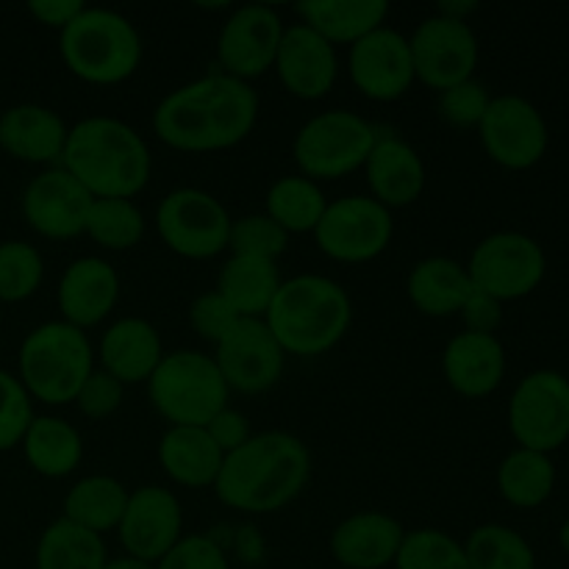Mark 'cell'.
<instances>
[{"label": "cell", "mask_w": 569, "mask_h": 569, "mask_svg": "<svg viewBox=\"0 0 569 569\" xmlns=\"http://www.w3.org/2000/svg\"><path fill=\"white\" fill-rule=\"evenodd\" d=\"M259 111V92L250 83L226 72H209L159 100L153 133L178 153H220L253 133Z\"/></svg>", "instance_id": "cell-1"}, {"label": "cell", "mask_w": 569, "mask_h": 569, "mask_svg": "<svg viewBox=\"0 0 569 569\" xmlns=\"http://www.w3.org/2000/svg\"><path fill=\"white\" fill-rule=\"evenodd\" d=\"M309 478L311 453L303 439L287 431H261L226 456L211 489L228 509L261 517L295 503Z\"/></svg>", "instance_id": "cell-2"}, {"label": "cell", "mask_w": 569, "mask_h": 569, "mask_svg": "<svg viewBox=\"0 0 569 569\" xmlns=\"http://www.w3.org/2000/svg\"><path fill=\"white\" fill-rule=\"evenodd\" d=\"M61 167L94 200H133L150 181L153 156L142 133L117 117H83L70 128Z\"/></svg>", "instance_id": "cell-3"}, {"label": "cell", "mask_w": 569, "mask_h": 569, "mask_svg": "<svg viewBox=\"0 0 569 569\" xmlns=\"http://www.w3.org/2000/svg\"><path fill=\"white\" fill-rule=\"evenodd\" d=\"M264 322L283 353L315 359L348 337L353 326V303L342 283L306 272L281 283Z\"/></svg>", "instance_id": "cell-4"}, {"label": "cell", "mask_w": 569, "mask_h": 569, "mask_svg": "<svg viewBox=\"0 0 569 569\" xmlns=\"http://www.w3.org/2000/svg\"><path fill=\"white\" fill-rule=\"evenodd\" d=\"M59 53L67 70L92 87H117L142 64V37L126 14L83 6L81 14L59 33Z\"/></svg>", "instance_id": "cell-5"}, {"label": "cell", "mask_w": 569, "mask_h": 569, "mask_svg": "<svg viewBox=\"0 0 569 569\" xmlns=\"http://www.w3.org/2000/svg\"><path fill=\"white\" fill-rule=\"evenodd\" d=\"M94 370V348L87 331L64 320H50L28 331L17 353V378L44 406H67L76 400Z\"/></svg>", "instance_id": "cell-6"}, {"label": "cell", "mask_w": 569, "mask_h": 569, "mask_svg": "<svg viewBox=\"0 0 569 569\" xmlns=\"http://www.w3.org/2000/svg\"><path fill=\"white\" fill-rule=\"evenodd\" d=\"M148 398L156 415L170 426L206 428L228 409L231 389L222 381L214 359L200 350H172L148 381Z\"/></svg>", "instance_id": "cell-7"}, {"label": "cell", "mask_w": 569, "mask_h": 569, "mask_svg": "<svg viewBox=\"0 0 569 569\" xmlns=\"http://www.w3.org/2000/svg\"><path fill=\"white\" fill-rule=\"evenodd\" d=\"M378 128L348 109L315 114L295 133L292 156L300 176L311 181H339L350 172L365 170L370 150L376 148Z\"/></svg>", "instance_id": "cell-8"}, {"label": "cell", "mask_w": 569, "mask_h": 569, "mask_svg": "<svg viewBox=\"0 0 569 569\" xmlns=\"http://www.w3.org/2000/svg\"><path fill=\"white\" fill-rule=\"evenodd\" d=\"M231 214L220 198L198 187L172 189L156 209L161 242L181 259L209 261L228 250Z\"/></svg>", "instance_id": "cell-9"}, {"label": "cell", "mask_w": 569, "mask_h": 569, "mask_svg": "<svg viewBox=\"0 0 569 569\" xmlns=\"http://www.w3.org/2000/svg\"><path fill=\"white\" fill-rule=\"evenodd\" d=\"M467 272L478 292L511 303L537 292L548 272L542 244L520 231H498L483 237L472 248Z\"/></svg>", "instance_id": "cell-10"}, {"label": "cell", "mask_w": 569, "mask_h": 569, "mask_svg": "<svg viewBox=\"0 0 569 569\" xmlns=\"http://www.w3.org/2000/svg\"><path fill=\"white\" fill-rule=\"evenodd\" d=\"M395 217L370 194H345L328 200L315 242L322 256L342 264H367L392 244Z\"/></svg>", "instance_id": "cell-11"}, {"label": "cell", "mask_w": 569, "mask_h": 569, "mask_svg": "<svg viewBox=\"0 0 569 569\" xmlns=\"http://www.w3.org/2000/svg\"><path fill=\"white\" fill-rule=\"evenodd\" d=\"M515 442L537 453H556L569 442V378L559 370H533L509 398Z\"/></svg>", "instance_id": "cell-12"}, {"label": "cell", "mask_w": 569, "mask_h": 569, "mask_svg": "<svg viewBox=\"0 0 569 569\" xmlns=\"http://www.w3.org/2000/svg\"><path fill=\"white\" fill-rule=\"evenodd\" d=\"M481 144L489 159L503 170H531L545 159L550 144L542 111L522 94H498L489 103L481 126Z\"/></svg>", "instance_id": "cell-13"}, {"label": "cell", "mask_w": 569, "mask_h": 569, "mask_svg": "<svg viewBox=\"0 0 569 569\" xmlns=\"http://www.w3.org/2000/svg\"><path fill=\"white\" fill-rule=\"evenodd\" d=\"M409 48L415 78L428 89L445 92L456 83L476 78L481 48L470 22L442 14L426 17L409 37Z\"/></svg>", "instance_id": "cell-14"}, {"label": "cell", "mask_w": 569, "mask_h": 569, "mask_svg": "<svg viewBox=\"0 0 569 569\" xmlns=\"http://www.w3.org/2000/svg\"><path fill=\"white\" fill-rule=\"evenodd\" d=\"M217 370L231 392L264 395L283 378L287 353L264 320L239 317L231 331L214 345Z\"/></svg>", "instance_id": "cell-15"}, {"label": "cell", "mask_w": 569, "mask_h": 569, "mask_svg": "<svg viewBox=\"0 0 569 569\" xmlns=\"http://www.w3.org/2000/svg\"><path fill=\"white\" fill-rule=\"evenodd\" d=\"M283 26L281 14L267 3L237 6L222 22L217 33V61L220 72L250 83L253 78L267 76L276 67L278 44Z\"/></svg>", "instance_id": "cell-16"}, {"label": "cell", "mask_w": 569, "mask_h": 569, "mask_svg": "<svg viewBox=\"0 0 569 569\" xmlns=\"http://www.w3.org/2000/svg\"><path fill=\"white\" fill-rule=\"evenodd\" d=\"M117 539L126 556L156 567L183 539L181 500L164 487L133 489L117 526Z\"/></svg>", "instance_id": "cell-17"}, {"label": "cell", "mask_w": 569, "mask_h": 569, "mask_svg": "<svg viewBox=\"0 0 569 569\" xmlns=\"http://www.w3.org/2000/svg\"><path fill=\"white\" fill-rule=\"evenodd\" d=\"M94 198L64 170L48 167L22 189V220L33 233L44 239H76L87 231V217Z\"/></svg>", "instance_id": "cell-18"}, {"label": "cell", "mask_w": 569, "mask_h": 569, "mask_svg": "<svg viewBox=\"0 0 569 569\" xmlns=\"http://www.w3.org/2000/svg\"><path fill=\"white\" fill-rule=\"evenodd\" d=\"M348 64L353 87L376 103L400 100L417 81L409 37L389 26H381L359 39L350 48Z\"/></svg>", "instance_id": "cell-19"}, {"label": "cell", "mask_w": 569, "mask_h": 569, "mask_svg": "<svg viewBox=\"0 0 569 569\" xmlns=\"http://www.w3.org/2000/svg\"><path fill=\"white\" fill-rule=\"evenodd\" d=\"M272 72L292 98L322 100L339 76L337 48L303 22H292L278 44Z\"/></svg>", "instance_id": "cell-20"}, {"label": "cell", "mask_w": 569, "mask_h": 569, "mask_svg": "<svg viewBox=\"0 0 569 569\" xmlns=\"http://www.w3.org/2000/svg\"><path fill=\"white\" fill-rule=\"evenodd\" d=\"M117 300H120V276L100 256H81L61 272L56 303L61 320L70 326L81 331L100 326L114 311Z\"/></svg>", "instance_id": "cell-21"}, {"label": "cell", "mask_w": 569, "mask_h": 569, "mask_svg": "<svg viewBox=\"0 0 569 569\" xmlns=\"http://www.w3.org/2000/svg\"><path fill=\"white\" fill-rule=\"evenodd\" d=\"M70 126L53 109L39 103H17L0 114V150L22 164L59 167Z\"/></svg>", "instance_id": "cell-22"}, {"label": "cell", "mask_w": 569, "mask_h": 569, "mask_svg": "<svg viewBox=\"0 0 569 569\" xmlns=\"http://www.w3.org/2000/svg\"><path fill=\"white\" fill-rule=\"evenodd\" d=\"M365 176L370 198L387 206L389 211L409 209L411 203H417L428 181L422 156L406 139L392 137V133L387 137L378 133L376 148L365 161Z\"/></svg>", "instance_id": "cell-23"}, {"label": "cell", "mask_w": 569, "mask_h": 569, "mask_svg": "<svg viewBox=\"0 0 569 569\" xmlns=\"http://www.w3.org/2000/svg\"><path fill=\"white\" fill-rule=\"evenodd\" d=\"M506 348L498 337L461 331L442 353V372L448 387L467 400L489 398L506 378Z\"/></svg>", "instance_id": "cell-24"}, {"label": "cell", "mask_w": 569, "mask_h": 569, "mask_svg": "<svg viewBox=\"0 0 569 569\" xmlns=\"http://www.w3.org/2000/svg\"><path fill=\"white\" fill-rule=\"evenodd\" d=\"M406 528L383 511H356L331 533V556L345 569L392 567L403 545Z\"/></svg>", "instance_id": "cell-25"}, {"label": "cell", "mask_w": 569, "mask_h": 569, "mask_svg": "<svg viewBox=\"0 0 569 569\" xmlns=\"http://www.w3.org/2000/svg\"><path fill=\"white\" fill-rule=\"evenodd\" d=\"M100 370L114 376L122 387L148 383L156 367L164 359L161 333L144 317H122L111 322L98 345Z\"/></svg>", "instance_id": "cell-26"}, {"label": "cell", "mask_w": 569, "mask_h": 569, "mask_svg": "<svg viewBox=\"0 0 569 569\" xmlns=\"http://www.w3.org/2000/svg\"><path fill=\"white\" fill-rule=\"evenodd\" d=\"M470 272L450 256H428L411 267L406 295L411 306L426 317H453L465 309L472 295Z\"/></svg>", "instance_id": "cell-27"}, {"label": "cell", "mask_w": 569, "mask_h": 569, "mask_svg": "<svg viewBox=\"0 0 569 569\" xmlns=\"http://www.w3.org/2000/svg\"><path fill=\"white\" fill-rule=\"evenodd\" d=\"M295 14L303 26L320 33L326 42L353 48L367 33L387 26V0H300Z\"/></svg>", "instance_id": "cell-28"}, {"label": "cell", "mask_w": 569, "mask_h": 569, "mask_svg": "<svg viewBox=\"0 0 569 569\" xmlns=\"http://www.w3.org/2000/svg\"><path fill=\"white\" fill-rule=\"evenodd\" d=\"M222 450L211 442L206 428L170 426L159 442V465L164 476L178 487H214L222 470Z\"/></svg>", "instance_id": "cell-29"}, {"label": "cell", "mask_w": 569, "mask_h": 569, "mask_svg": "<svg viewBox=\"0 0 569 569\" xmlns=\"http://www.w3.org/2000/svg\"><path fill=\"white\" fill-rule=\"evenodd\" d=\"M281 283L283 278L281 270H278V261L253 259V256H231L220 267L214 289L231 303V309L239 317L264 320Z\"/></svg>", "instance_id": "cell-30"}, {"label": "cell", "mask_w": 569, "mask_h": 569, "mask_svg": "<svg viewBox=\"0 0 569 569\" xmlns=\"http://www.w3.org/2000/svg\"><path fill=\"white\" fill-rule=\"evenodd\" d=\"M28 467L42 478H67L81 467L83 437L72 422L37 415L20 442Z\"/></svg>", "instance_id": "cell-31"}, {"label": "cell", "mask_w": 569, "mask_h": 569, "mask_svg": "<svg viewBox=\"0 0 569 569\" xmlns=\"http://www.w3.org/2000/svg\"><path fill=\"white\" fill-rule=\"evenodd\" d=\"M128 495L131 492L117 478L87 476L70 487L61 517L103 537L106 531H117V526H120Z\"/></svg>", "instance_id": "cell-32"}, {"label": "cell", "mask_w": 569, "mask_h": 569, "mask_svg": "<svg viewBox=\"0 0 569 569\" xmlns=\"http://www.w3.org/2000/svg\"><path fill=\"white\" fill-rule=\"evenodd\" d=\"M498 492L515 509H539L556 489V465L548 453L517 448L500 461Z\"/></svg>", "instance_id": "cell-33"}, {"label": "cell", "mask_w": 569, "mask_h": 569, "mask_svg": "<svg viewBox=\"0 0 569 569\" xmlns=\"http://www.w3.org/2000/svg\"><path fill=\"white\" fill-rule=\"evenodd\" d=\"M109 561L106 542L98 533L59 517L42 531L33 565L37 569H103Z\"/></svg>", "instance_id": "cell-34"}, {"label": "cell", "mask_w": 569, "mask_h": 569, "mask_svg": "<svg viewBox=\"0 0 569 569\" xmlns=\"http://www.w3.org/2000/svg\"><path fill=\"white\" fill-rule=\"evenodd\" d=\"M264 214L272 217L283 231L292 233H315L322 214L328 209V198L322 187L311 178L283 176L267 189Z\"/></svg>", "instance_id": "cell-35"}, {"label": "cell", "mask_w": 569, "mask_h": 569, "mask_svg": "<svg viewBox=\"0 0 569 569\" xmlns=\"http://www.w3.org/2000/svg\"><path fill=\"white\" fill-rule=\"evenodd\" d=\"M461 545L470 569H537V553L528 539L500 522H483Z\"/></svg>", "instance_id": "cell-36"}, {"label": "cell", "mask_w": 569, "mask_h": 569, "mask_svg": "<svg viewBox=\"0 0 569 569\" xmlns=\"http://www.w3.org/2000/svg\"><path fill=\"white\" fill-rule=\"evenodd\" d=\"M144 231L148 220L133 200L106 198L92 203L83 233L106 250H131L142 242Z\"/></svg>", "instance_id": "cell-37"}, {"label": "cell", "mask_w": 569, "mask_h": 569, "mask_svg": "<svg viewBox=\"0 0 569 569\" xmlns=\"http://www.w3.org/2000/svg\"><path fill=\"white\" fill-rule=\"evenodd\" d=\"M44 281V259L22 239L0 242V303H22L33 298Z\"/></svg>", "instance_id": "cell-38"}, {"label": "cell", "mask_w": 569, "mask_h": 569, "mask_svg": "<svg viewBox=\"0 0 569 569\" xmlns=\"http://www.w3.org/2000/svg\"><path fill=\"white\" fill-rule=\"evenodd\" d=\"M395 569H470L465 545L439 528L406 531Z\"/></svg>", "instance_id": "cell-39"}, {"label": "cell", "mask_w": 569, "mask_h": 569, "mask_svg": "<svg viewBox=\"0 0 569 569\" xmlns=\"http://www.w3.org/2000/svg\"><path fill=\"white\" fill-rule=\"evenodd\" d=\"M289 248V233L278 226L264 211L244 214L231 222V239L228 250L231 256H253V259L278 261Z\"/></svg>", "instance_id": "cell-40"}, {"label": "cell", "mask_w": 569, "mask_h": 569, "mask_svg": "<svg viewBox=\"0 0 569 569\" xmlns=\"http://www.w3.org/2000/svg\"><path fill=\"white\" fill-rule=\"evenodd\" d=\"M33 400L9 370H0V453L14 450L33 422Z\"/></svg>", "instance_id": "cell-41"}, {"label": "cell", "mask_w": 569, "mask_h": 569, "mask_svg": "<svg viewBox=\"0 0 569 569\" xmlns=\"http://www.w3.org/2000/svg\"><path fill=\"white\" fill-rule=\"evenodd\" d=\"M489 103H492V94H489L487 83H481L478 78H470V81H461L439 92V114L456 128L481 126Z\"/></svg>", "instance_id": "cell-42"}, {"label": "cell", "mask_w": 569, "mask_h": 569, "mask_svg": "<svg viewBox=\"0 0 569 569\" xmlns=\"http://www.w3.org/2000/svg\"><path fill=\"white\" fill-rule=\"evenodd\" d=\"M237 320L239 315L231 309V303H228L217 289L198 295V298L189 303V326H192V331L198 333L200 339H206V342L211 345L220 342Z\"/></svg>", "instance_id": "cell-43"}, {"label": "cell", "mask_w": 569, "mask_h": 569, "mask_svg": "<svg viewBox=\"0 0 569 569\" xmlns=\"http://www.w3.org/2000/svg\"><path fill=\"white\" fill-rule=\"evenodd\" d=\"M122 398H126V387L117 381L114 376H109L106 370L94 367L92 376L83 381V387L78 389L76 395V409L81 411L89 420H106V417L114 415L122 406Z\"/></svg>", "instance_id": "cell-44"}, {"label": "cell", "mask_w": 569, "mask_h": 569, "mask_svg": "<svg viewBox=\"0 0 569 569\" xmlns=\"http://www.w3.org/2000/svg\"><path fill=\"white\" fill-rule=\"evenodd\" d=\"M156 569H231L226 550L203 533L183 537L164 559L156 565Z\"/></svg>", "instance_id": "cell-45"}, {"label": "cell", "mask_w": 569, "mask_h": 569, "mask_svg": "<svg viewBox=\"0 0 569 569\" xmlns=\"http://www.w3.org/2000/svg\"><path fill=\"white\" fill-rule=\"evenodd\" d=\"M461 320H465V331L470 333H483V337H498L500 326H503V303L489 295L472 289V295L467 298L465 309L459 311Z\"/></svg>", "instance_id": "cell-46"}, {"label": "cell", "mask_w": 569, "mask_h": 569, "mask_svg": "<svg viewBox=\"0 0 569 569\" xmlns=\"http://www.w3.org/2000/svg\"><path fill=\"white\" fill-rule=\"evenodd\" d=\"M206 433H209L211 442L222 450V456L239 450L250 437H253L248 417H244L242 411L231 409V406H228V409H222L220 415H217L214 420L206 426Z\"/></svg>", "instance_id": "cell-47"}, {"label": "cell", "mask_w": 569, "mask_h": 569, "mask_svg": "<svg viewBox=\"0 0 569 569\" xmlns=\"http://www.w3.org/2000/svg\"><path fill=\"white\" fill-rule=\"evenodd\" d=\"M83 11L81 0H31L28 3V14L44 28H53V31H64L72 20Z\"/></svg>", "instance_id": "cell-48"}, {"label": "cell", "mask_w": 569, "mask_h": 569, "mask_svg": "<svg viewBox=\"0 0 569 569\" xmlns=\"http://www.w3.org/2000/svg\"><path fill=\"white\" fill-rule=\"evenodd\" d=\"M476 11H478L476 0H445V3L437 6V11H433V14H442V17H450V20L467 22V17L476 14Z\"/></svg>", "instance_id": "cell-49"}, {"label": "cell", "mask_w": 569, "mask_h": 569, "mask_svg": "<svg viewBox=\"0 0 569 569\" xmlns=\"http://www.w3.org/2000/svg\"><path fill=\"white\" fill-rule=\"evenodd\" d=\"M103 569H156L153 565H144V561L131 559V556H120V559H109Z\"/></svg>", "instance_id": "cell-50"}, {"label": "cell", "mask_w": 569, "mask_h": 569, "mask_svg": "<svg viewBox=\"0 0 569 569\" xmlns=\"http://www.w3.org/2000/svg\"><path fill=\"white\" fill-rule=\"evenodd\" d=\"M559 545H561V550H565V553L569 556V517H567L565 526H561V531H559Z\"/></svg>", "instance_id": "cell-51"}, {"label": "cell", "mask_w": 569, "mask_h": 569, "mask_svg": "<svg viewBox=\"0 0 569 569\" xmlns=\"http://www.w3.org/2000/svg\"><path fill=\"white\" fill-rule=\"evenodd\" d=\"M0 322H3V303H0Z\"/></svg>", "instance_id": "cell-52"}, {"label": "cell", "mask_w": 569, "mask_h": 569, "mask_svg": "<svg viewBox=\"0 0 569 569\" xmlns=\"http://www.w3.org/2000/svg\"><path fill=\"white\" fill-rule=\"evenodd\" d=\"M0 114H3V109H0Z\"/></svg>", "instance_id": "cell-53"}]
</instances>
